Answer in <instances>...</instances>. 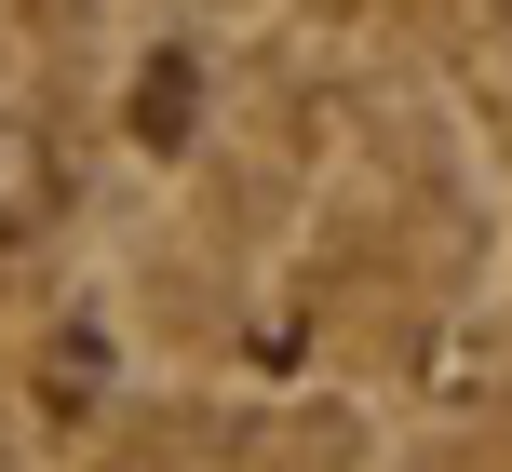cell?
Here are the masks:
<instances>
[{"label": "cell", "instance_id": "1", "mask_svg": "<svg viewBox=\"0 0 512 472\" xmlns=\"http://www.w3.org/2000/svg\"><path fill=\"white\" fill-rule=\"evenodd\" d=\"M54 203H68V176H54V135L41 122H0V243H41Z\"/></svg>", "mask_w": 512, "mask_h": 472}]
</instances>
